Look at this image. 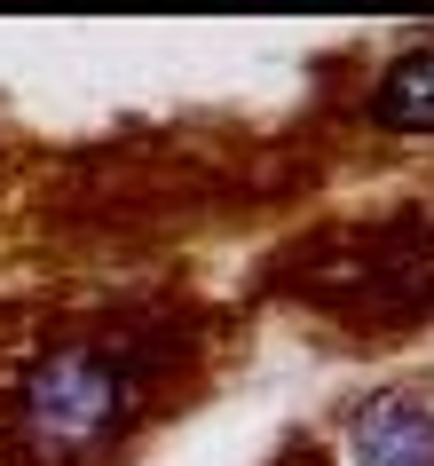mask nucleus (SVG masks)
<instances>
[{"mask_svg": "<svg viewBox=\"0 0 434 466\" xmlns=\"http://www.w3.org/2000/svg\"><path fill=\"white\" fill-rule=\"evenodd\" d=\"M119 419H126V371H119V356H103L87 340L32 356L25 380H16V442L40 466L96 459L119 435Z\"/></svg>", "mask_w": 434, "mask_h": 466, "instance_id": "f257e3e1", "label": "nucleus"}, {"mask_svg": "<svg viewBox=\"0 0 434 466\" xmlns=\"http://www.w3.org/2000/svg\"><path fill=\"white\" fill-rule=\"evenodd\" d=\"M339 442H348V466H434V411L403 388L363 395Z\"/></svg>", "mask_w": 434, "mask_h": 466, "instance_id": "f03ea898", "label": "nucleus"}, {"mask_svg": "<svg viewBox=\"0 0 434 466\" xmlns=\"http://www.w3.org/2000/svg\"><path fill=\"white\" fill-rule=\"evenodd\" d=\"M371 119L387 135H434V40L403 48L371 87Z\"/></svg>", "mask_w": 434, "mask_h": 466, "instance_id": "7ed1b4c3", "label": "nucleus"}]
</instances>
